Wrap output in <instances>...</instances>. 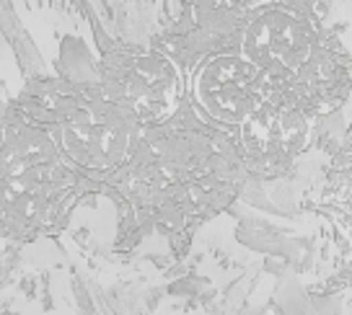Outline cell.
<instances>
[{"mask_svg": "<svg viewBox=\"0 0 352 315\" xmlns=\"http://www.w3.org/2000/svg\"><path fill=\"white\" fill-rule=\"evenodd\" d=\"M270 75L243 55L205 60L192 80L197 106L220 124H243L270 98Z\"/></svg>", "mask_w": 352, "mask_h": 315, "instance_id": "1", "label": "cell"}, {"mask_svg": "<svg viewBox=\"0 0 352 315\" xmlns=\"http://www.w3.org/2000/svg\"><path fill=\"white\" fill-rule=\"evenodd\" d=\"M135 119L111 101L78 106L60 124V145L73 163L99 174L127 158Z\"/></svg>", "mask_w": 352, "mask_h": 315, "instance_id": "2", "label": "cell"}, {"mask_svg": "<svg viewBox=\"0 0 352 315\" xmlns=\"http://www.w3.org/2000/svg\"><path fill=\"white\" fill-rule=\"evenodd\" d=\"M316 26L306 16L272 5L254 13L241 39V55L264 75H287L306 65L316 49Z\"/></svg>", "mask_w": 352, "mask_h": 315, "instance_id": "3", "label": "cell"}, {"mask_svg": "<svg viewBox=\"0 0 352 315\" xmlns=\"http://www.w3.org/2000/svg\"><path fill=\"white\" fill-rule=\"evenodd\" d=\"M182 96V78L171 60L161 55L130 57L114 80L109 98L135 121H158L176 109Z\"/></svg>", "mask_w": 352, "mask_h": 315, "instance_id": "4", "label": "cell"}, {"mask_svg": "<svg viewBox=\"0 0 352 315\" xmlns=\"http://www.w3.org/2000/svg\"><path fill=\"white\" fill-rule=\"evenodd\" d=\"M243 127V145L267 161H287L308 145L311 124L303 117V111L287 104H272L264 101L259 111H254Z\"/></svg>", "mask_w": 352, "mask_h": 315, "instance_id": "5", "label": "cell"}]
</instances>
